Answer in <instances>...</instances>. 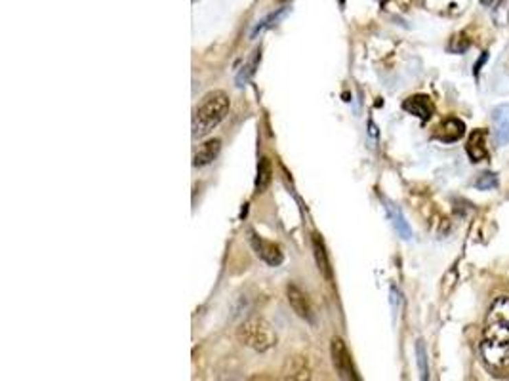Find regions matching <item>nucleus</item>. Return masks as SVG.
I'll return each instance as SVG.
<instances>
[{"instance_id": "2eb2a0df", "label": "nucleus", "mask_w": 509, "mask_h": 381, "mask_svg": "<svg viewBox=\"0 0 509 381\" xmlns=\"http://www.w3.org/2000/svg\"><path fill=\"white\" fill-rule=\"evenodd\" d=\"M260 60H262V54L260 50L254 51V56L245 63V67L240 69V73L237 75V86H247L250 82V78L254 76L256 67L260 65Z\"/></svg>"}, {"instance_id": "6ab92c4d", "label": "nucleus", "mask_w": 509, "mask_h": 381, "mask_svg": "<svg viewBox=\"0 0 509 381\" xmlns=\"http://www.w3.org/2000/svg\"><path fill=\"white\" fill-rule=\"evenodd\" d=\"M416 358H418V366H420V376L422 380H427L429 378V366H427V351H425V345L422 339L416 341Z\"/></svg>"}, {"instance_id": "9b49d317", "label": "nucleus", "mask_w": 509, "mask_h": 381, "mask_svg": "<svg viewBox=\"0 0 509 381\" xmlns=\"http://www.w3.org/2000/svg\"><path fill=\"white\" fill-rule=\"evenodd\" d=\"M313 242V254H315V262H317V269L323 275L326 280H332V267H330V259H328V254H326V248H324L323 238L319 235H313L311 238Z\"/></svg>"}, {"instance_id": "f8f14e48", "label": "nucleus", "mask_w": 509, "mask_h": 381, "mask_svg": "<svg viewBox=\"0 0 509 381\" xmlns=\"http://www.w3.org/2000/svg\"><path fill=\"white\" fill-rule=\"evenodd\" d=\"M221 151V141L220 139H208V141H204L201 147H199V151L195 152V157H193V164L195 166H206V164H210L212 161H216V157L220 154Z\"/></svg>"}, {"instance_id": "423d86ee", "label": "nucleus", "mask_w": 509, "mask_h": 381, "mask_svg": "<svg viewBox=\"0 0 509 381\" xmlns=\"http://www.w3.org/2000/svg\"><path fill=\"white\" fill-rule=\"evenodd\" d=\"M286 297H289L290 307L294 309V313L304 319V321L313 322V307H311V301L304 290L296 286V284H289L286 288Z\"/></svg>"}, {"instance_id": "39448f33", "label": "nucleus", "mask_w": 509, "mask_h": 381, "mask_svg": "<svg viewBox=\"0 0 509 381\" xmlns=\"http://www.w3.org/2000/svg\"><path fill=\"white\" fill-rule=\"evenodd\" d=\"M250 246H252V250H254V254L265 262L267 265H271V267H279L280 263L284 262V254H282V250H280L279 244H275V242H269V240H265L260 235H256L254 231H250Z\"/></svg>"}, {"instance_id": "a211bd4d", "label": "nucleus", "mask_w": 509, "mask_h": 381, "mask_svg": "<svg viewBox=\"0 0 509 381\" xmlns=\"http://www.w3.org/2000/svg\"><path fill=\"white\" fill-rule=\"evenodd\" d=\"M493 17L496 25H509V0H498V4H496V8L493 12Z\"/></svg>"}, {"instance_id": "6e6552de", "label": "nucleus", "mask_w": 509, "mask_h": 381, "mask_svg": "<svg viewBox=\"0 0 509 381\" xmlns=\"http://www.w3.org/2000/svg\"><path fill=\"white\" fill-rule=\"evenodd\" d=\"M403 109L410 113V115L418 117L422 122H427L433 115V103L427 95H412V97L405 100Z\"/></svg>"}, {"instance_id": "ddd939ff", "label": "nucleus", "mask_w": 509, "mask_h": 381, "mask_svg": "<svg viewBox=\"0 0 509 381\" xmlns=\"http://www.w3.org/2000/svg\"><path fill=\"white\" fill-rule=\"evenodd\" d=\"M383 204H385V212H387V216H389V220H391V223H393L395 231H397V233H399L400 237L405 238V240H410V238H412V229H410V225H408V221L405 220L403 212H400L395 204L389 203V200H383Z\"/></svg>"}, {"instance_id": "4468645a", "label": "nucleus", "mask_w": 509, "mask_h": 381, "mask_svg": "<svg viewBox=\"0 0 509 381\" xmlns=\"http://www.w3.org/2000/svg\"><path fill=\"white\" fill-rule=\"evenodd\" d=\"M273 168L271 161L267 157H262L258 162V176H256V193H263L267 187L271 185Z\"/></svg>"}, {"instance_id": "20e7f679", "label": "nucleus", "mask_w": 509, "mask_h": 381, "mask_svg": "<svg viewBox=\"0 0 509 381\" xmlns=\"http://www.w3.org/2000/svg\"><path fill=\"white\" fill-rule=\"evenodd\" d=\"M330 355H332V365L336 368V372L341 380H359L357 376L355 366H353V358L349 353L348 345L343 343V339L334 338L330 343Z\"/></svg>"}, {"instance_id": "f257e3e1", "label": "nucleus", "mask_w": 509, "mask_h": 381, "mask_svg": "<svg viewBox=\"0 0 509 381\" xmlns=\"http://www.w3.org/2000/svg\"><path fill=\"white\" fill-rule=\"evenodd\" d=\"M481 355L493 370L509 368V297H498L486 313Z\"/></svg>"}, {"instance_id": "1a4fd4ad", "label": "nucleus", "mask_w": 509, "mask_h": 381, "mask_svg": "<svg viewBox=\"0 0 509 381\" xmlns=\"http://www.w3.org/2000/svg\"><path fill=\"white\" fill-rule=\"evenodd\" d=\"M466 134V124L458 119H446L441 126L437 128V134L435 137L441 139L442 143H454L462 139V136Z\"/></svg>"}, {"instance_id": "dca6fc26", "label": "nucleus", "mask_w": 509, "mask_h": 381, "mask_svg": "<svg viewBox=\"0 0 509 381\" xmlns=\"http://www.w3.org/2000/svg\"><path fill=\"white\" fill-rule=\"evenodd\" d=\"M286 378H290V380H307L309 378V370H307L306 358H302V356L292 358L290 360V372Z\"/></svg>"}, {"instance_id": "7ed1b4c3", "label": "nucleus", "mask_w": 509, "mask_h": 381, "mask_svg": "<svg viewBox=\"0 0 509 381\" xmlns=\"http://www.w3.org/2000/svg\"><path fill=\"white\" fill-rule=\"evenodd\" d=\"M237 339L245 347L254 349L258 353H265L277 345V334L271 324L263 319H250L242 322L237 328Z\"/></svg>"}, {"instance_id": "9d476101", "label": "nucleus", "mask_w": 509, "mask_h": 381, "mask_svg": "<svg viewBox=\"0 0 509 381\" xmlns=\"http://www.w3.org/2000/svg\"><path fill=\"white\" fill-rule=\"evenodd\" d=\"M484 137H486V132L484 130H475L471 136H469V141H467V157L471 159V162H481L488 159V149L484 145Z\"/></svg>"}, {"instance_id": "f3484780", "label": "nucleus", "mask_w": 509, "mask_h": 381, "mask_svg": "<svg viewBox=\"0 0 509 381\" xmlns=\"http://www.w3.org/2000/svg\"><path fill=\"white\" fill-rule=\"evenodd\" d=\"M286 10H289V8H286V6H282V8L275 10L273 14H269V16L265 17V19H262V21H260V23L256 25L254 31H252V36H256V34H258V33H262V31H265V29H269V27H271V25H277V21L284 17V14H286Z\"/></svg>"}, {"instance_id": "0eeeda50", "label": "nucleus", "mask_w": 509, "mask_h": 381, "mask_svg": "<svg viewBox=\"0 0 509 381\" xmlns=\"http://www.w3.org/2000/svg\"><path fill=\"white\" fill-rule=\"evenodd\" d=\"M493 122H494V136L496 143L508 145L509 143V103L498 105L493 109Z\"/></svg>"}, {"instance_id": "f03ea898", "label": "nucleus", "mask_w": 509, "mask_h": 381, "mask_svg": "<svg viewBox=\"0 0 509 381\" xmlns=\"http://www.w3.org/2000/svg\"><path fill=\"white\" fill-rule=\"evenodd\" d=\"M229 107V95L225 92L214 90V92L206 93L201 103L196 105L195 115H193V136L204 137L206 134H210L214 128L227 117Z\"/></svg>"}, {"instance_id": "aec40b11", "label": "nucleus", "mask_w": 509, "mask_h": 381, "mask_svg": "<svg viewBox=\"0 0 509 381\" xmlns=\"http://www.w3.org/2000/svg\"><path fill=\"white\" fill-rule=\"evenodd\" d=\"M477 189H481V191H490L494 187H498V178H496V174L493 172H484L481 174L475 181Z\"/></svg>"}]
</instances>
